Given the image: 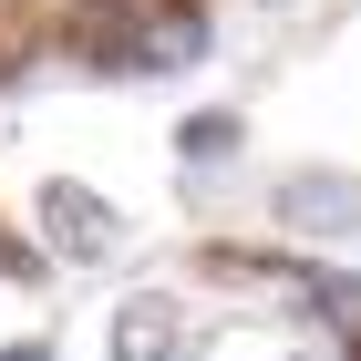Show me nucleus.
Returning a JSON list of instances; mask_svg holds the SVG:
<instances>
[{"label": "nucleus", "mask_w": 361, "mask_h": 361, "mask_svg": "<svg viewBox=\"0 0 361 361\" xmlns=\"http://www.w3.org/2000/svg\"><path fill=\"white\" fill-rule=\"evenodd\" d=\"M42 217H52V238H62L73 258H104V248H114V207H104L93 186H52Z\"/></svg>", "instance_id": "nucleus-1"}, {"label": "nucleus", "mask_w": 361, "mask_h": 361, "mask_svg": "<svg viewBox=\"0 0 361 361\" xmlns=\"http://www.w3.org/2000/svg\"><path fill=\"white\" fill-rule=\"evenodd\" d=\"M279 207H289V227H361V186H341V176H300Z\"/></svg>", "instance_id": "nucleus-2"}, {"label": "nucleus", "mask_w": 361, "mask_h": 361, "mask_svg": "<svg viewBox=\"0 0 361 361\" xmlns=\"http://www.w3.org/2000/svg\"><path fill=\"white\" fill-rule=\"evenodd\" d=\"M166 351H176L166 300H135V310H124V331H114V361H166Z\"/></svg>", "instance_id": "nucleus-3"}, {"label": "nucleus", "mask_w": 361, "mask_h": 361, "mask_svg": "<svg viewBox=\"0 0 361 361\" xmlns=\"http://www.w3.org/2000/svg\"><path fill=\"white\" fill-rule=\"evenodd\" d=\"M227 145H238V124H217V114H207V124H186V155H196V166H217Z\"/></svg>", "instance_id": "nucleus-4"}]
</instances>
